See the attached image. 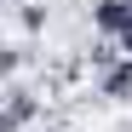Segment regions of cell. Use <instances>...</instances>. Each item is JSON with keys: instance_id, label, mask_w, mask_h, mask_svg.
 I'll return each instance as SVG.
<instances>
[{"instance_id": "1", "label": "cell", "mask_w": 132, "mask_h": 132, "mask_svg": "<svg viewBox=\"0 0 132 132\" xmlns=\"http://www.w3.org/2000/svg\"><path fill=\"white\" fill-rule=\"evenodd\" d=\"M35 115H40L35 86H29V80H6V115H0V132H23Z\"/></svg>"}, {"instance_id": "2", "label": "cell", "mask_w": 132, "mask_h": 132, "mask_svg": "<svg viewBox=\"0 0 132 132\" xmlns=\"http://www.w3.org/2000/svg\"><path fill=\"white\" fill-rule=\"evenodd\" d=\"M98 98H115V103H132V57H121L109 75H98Z\"/></svg>"}, {"instance_id": "3", "label": "cell", "mask_w": 132, "mask_h": 132, "mask_svg": "<svg viewBox=\"0 0 132 132\" xmlns=\"http://www.w3.org/2000/svg\"><path fill=\"white\" fill-rule=\"evenodd\" d=\"M17 23H23L29 35H40L46 29V0H23V6H17Z\"/></svg>"}]
</instances>
